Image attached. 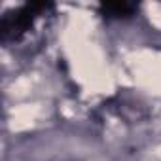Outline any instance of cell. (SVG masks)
I'll return each mask as SVG.
<instances>
[{"label": "cell", "instance_id": "1", "mask_svg": "<svg viewBox=\"0 0 161 161\" xmlns=\"http://www.w3.org/2000/svg\"><path fill=\"white\" fill-rule=\"evenodd\" d=\"M131 10H133V6H129V4H108V6H104V12L114 15V17H121V15L129 14Z\"/></svg>", "mask_w": 161, "mask_h": 161}]
</instances>
